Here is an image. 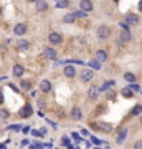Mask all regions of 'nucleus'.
Returning <instances> with one entry per match:
<instances>
[{"label":"nucleus","instance_id":"nucleus-1","mask_svg":"<svg viewBox=\"0 0 142 149\" xmlns=\"http://www.w3.org/2000/svg\"><path fill=\"white\" fill-rule=\"evenodd\" d=\"M109 35H111V28L108 25H99L98 27V38L99 40H106V38H109Z\"/></svg>","mask_w":142,"mask_h":149},{"label":"nucleus","instance_id":"nucleus-2","mask_svg":"<svg viewBox=\"0 0 142 149\" xmlns=\"http://www.w3.org/2000/svg\"><path fill=\"white\" fill-rule=\"evenodd\" d=\"M91 128L104 131V133H111V131H112V126H111L109 123H91Z\"/></svg>","mask_w":142,"mask_h":149},{"label":"nucleus","instance_id":"nucleus-3","mask_svg":"<svg viewBox=\"0 0 142 149\" xmlns=\"http://www.w3.org/2000/svg\"><path fill=\"white\" fill-rule=\"evenodd\" d=\"M48 41H50L51 45H60L61 41H63V37H61L58 32H51V33L48 35Z\"/></svg>","mask_w":142,"mask_h":149},{"label":"nucleus","instance_id":"nucleus-4","mask_svg":"<svg viewBox=\"0 0 142 149\" xmlns=\"http://www.w3.org/2000/svg\"><path fill=\"white\" fill-rule=\"evenodd\" d=\"M131 32L129 30H122L121 35H119V40H117V45H122V43H127V41H131Z\"/></svg>","mask_w":142,"mask_h":149},{"label":"nucleus","instance_id":"nucleus-5","mask_svg":"<svg viewBox=\"0 0 142 149\" xmlns=\"http://www.w3.org/2000/svg\"><path fill=\"white\" fill-rule=\"evenodd\" d=\"M93 78H94V73H93V70H91V68H86V70H83L81 71V80L83 81H91V80H93Z\"/></svg>","mask_w":142,"mask_h":149},{"label":"nucleus","instance_id":"nucleus-6","mask_svg":"<svg viewBox=\"0 0 142 149\" xmlns=\"http://www.w3.org/2000/svg\"><path fill=\"white\" fill-rule=\"evenodd\" d=\"M27 25H25V23H17V25H15L13 27V33L15 35H18V37H22V35H25L27 33Z\"/></svg>","mask_w":142,"mask_h":149},{"label":"nucleus","instance_id":"nucleus-7","mask_svg":"<svg viewBox=\"0 0 142 149\" xmlns=\"http://www.w3.org/2000/svg\"><path fill=\"white\" fill-rule=\"evenodd\" d=\"M32 114H33V109H32L30 104H25V106L20 109V116H22V118H30Z\"/></svg>","mask_w":142,"mask_h":149},{"label":"nucleus","instance_id":"nucleus-8","mask_svg":"<svg viewBox=\"0 0 142 149\" xmlns=\"http://www.w3.org/2000/svg\"><path fill=\"white\" fill-rule=\"evenodd\" d=\"M79 8H81L83 12H91V10H93V2H91V0H81Z\"/></svg>","mask_w":142,"mask_h":149},{"label":"nucleus","instance_id":"nucleus-9","mask_svg":"<svg viewBox=\"0 0 142 149\" xmlns=\"http://www.w3.org/2000/svg\"><path fill=\"white\" fill-rule=\"evenodd\" d=\"M94 58L99 61V63H101V61H106V60H108V51H104V50H98L96 55H94Z\"/></svg>","mask_w":142,"mask_h":149},{"label":"nucleus","instance_id":"nucleus-10","mask_svg":"<svg viewBox=\"0 0 142 149\" xmlns=\"http://www.w3.org/2000/svg\"><path fill=\"white\" fill-rule=\"evenodd\" d=\"M126 22H127L129 25H137V23H139V17H137L135 14H127Z\"/></svg>","mask_w":142,"mask_h":149},{"label":"nucleus","instance_id":"nucleus-11","mask_svg":"<svg viewBox=\"0 0 142 149\" xmlns=\"http://www.w3.org/2000/svg\"><path fill=\"white\" fill-rule=\"evenodd\" d=\"M43 55H45V58H48V60H56V51H55L53 48H45Z\"/></svg>","mask_w":142,"mask_h":149},{"label":"nucleus","instance_id":"nucleus-12","mask_svg":"<svg viewBox=\"0 0 142 149\" xmlns=\"http://www.w3.org/2000/svg\"><path fill=\"white\" fill-rule=\"evenodd\" d=\"M63 73H65V76H68V78H73V76L76 74V70L71 66V65H66L65 70H63Z\"/></svg>","mask_w":142,"mask_h":149},{"label":"nucleus","instance_id":"nucleus-13","mask_svg":"<svg viewBox=\"0 0 142 149\" xmlns=\"http://www.w3.org/2000/svg\"><path fill=\"white\" fill-rule=\"evenodd\" d=\"M40 89L43 93H50V91H51V83L48 81V80H43V81L40 83Z\"/></svg>","mask_w":142,"mask_h":149},{"label":"nucleus","instance_id":"nucleus-14","mask_svg":"<svg viewBox=\"0 0 142 149\" xmlns=\"http://www.w3.org/2000/svg\"><path fill=\"white\" fill-rule=\"evenodd\" d=\"M99 93H101V91H99V88H98V86H91V88H89V91H88V96L91 98V100H96V98L99 96Z\"/></svg>","mask_w":142,"mask_h":149},{"label":"nucleus","instance_id":"nucleus-15","mask_svg":"<svg viewBox=\"0 0 142 149\" xmlns=\"http://www.w3.org/2000/svg\"><path fill=\"white\" fill-rule=\"evenodd\" d=\"M71 118H73L75 121H79V119L83 118L81 109H79V108H73V109H71Z\"/></svg>","mask_w":142,"mask_h":149},{"label":"nucleus","instance_id":"nucleus-16","mask_svg":"<svg viewBox=\"0 0 142 149\" xmlns=\"http://www.w3.org/2000/svg\"><path fill=\"white\" fill-rule=\"evenodd\" d=\"M23 71H25V68L22 66V65H15V66L12 68V73H13V76H22V74H23Z\"/></svg>","mask_w":142,"mask_h":149},{"label":"nucleus","instance_id":"nucleus-17","mask_svg":"<svg viewBox=\"0 0 142 149\" xmlns=\"http://www.w3.org/2000/svg\"><path fill=\"white\" fill-rule=\"evenodd\" d=\"M46 8H48V3L45 0H38V2H36V10H38V12H45Z\"/></svg>","mask_w":142,"mask_h":149},{"label":"nucleus","instance_id":"nucleus-18","mask_svg":"<svg viewBox=\"0 0 142 149\" xmlns=\"http://www.w3.org/2000/svg\"><path fill=\"white\" fill-rule=\"evenodd\" d=\"M17 47H18V50H28V47H30V43H28L27 40H18V43H17Z\"/></svg>","mask_w":142,"mask_h":149},{"label":"nucleus","instance_id":"nucleus-19","mask_svg":"<svg viewBox=\"0 0 142 149\" xmlns=\"http://www.w3.org/2000/svg\"><path fill=\"white\" fill-rule=\"evenodd\" d=\"M112 85H116V83H114V81H104L101 86H99V91H108V89L111 88Z\"/></svg>","mask_w":142,"mask_h":149},{"label":"nucleus","instance_id":"nucleus-20","mask_svg":"<svg viewBox=\"0 0 142 149\" xmlns=\"http://www.w3.org/2000/svg\"><path fill=\"white\" fill-rule=\"evenodd\" d=\"M131 114H132V116L142 114V104H135L134 108H132V111H131Z\"/></svg>","mask_w":142,"mask_h":149},{"label":"nucleus","instance_id":"nucleus-21","mask_svg":"<svg viewBox=\"0 0 142 149\" xmlns=\"http://www.w3.org/2000/svg\"><path fill=\"white\" fill-rule=\"evenodd\" d=\"M75 20H76L75 14H68V15H65V17H63V22H65V23H73Z\"/></svg>","mask_w":142,"mask_h":149},{"label":"nucleus","instance_id":"nucleus-22","mask_svg":"<svg viewBox=\"0 0 142 149\" xmlns=\"http://www.w3.org/2000/svg\"><path fill=\"white\" fill-rule=\"evenodd\" d=\"M56 7H58V8L69 7V0H56Z\"/></svg>","mask_w":142,"mask_h":149},{"label":"nucleus","instance_id":"nucleus-23","mask_svg":"<svg viewBox=\"0 0 142 149\" xmlns=\"http://www.w3.org/2000/svg\"><path fill=\"white\" fill-rule=\"evenodd\" d=\"M89 68H91V70H99V68H101V63L94 58V60L89 61Z\"/></svg>","mask_w":142,"mask_h":149},{"label":"nucleus","instance_id":"nucleus-24","mask_svg":"<svg viewBox=\"0 0 142 149\" xmlns=\"http://www.w3.org/2000/svg\"><path fill=\"white\" fill-rule=\"evenodd\" d=\"M126 136H127V131H126V129H124V131H121V133H119V136H117V139H116V141H117V144H121V142L126 139Z\"/></svg>","mask_w":142,"mask_h":149},{"label":"nucleus","instance_id":"nucleus-25","mask_svg":"<svg viewBox=\"0 0 142 149\" xmlns=\"http://www.w3.org/2000/svg\"><path fill=\"white\" fill-rule=\"evenodd\" d=\"M121 93H122V96H126V98H132V95H134V91L131 88H124Z\"/></svg>","mask_w":142,"mask_h":149},{"label":"nucleus","instance_id":"nucleus-26","mask_svg":"<svg viewBox=\"0 0 142 149\" xmlns=\"http://www.w3.org/2000/svg\"><path fill=\"white\" fill-rule=\"evenodd\" d=\"M124 80H126L127 83H135V76L132 73H126L124 74Z\"/></svg>","mask_w":142,"mask_h":149},{"label":"nucleus","instance_id":"nucleus-27","mask_svg":"<svg viewBox=\"0 0 142 149\" xmlns=\"http://www.w3.org/2000/svg\"><path fill=\"white\" fill-rule=\"evenodd\" d=\"M20 86L23 91H28L30 89V81H27V80H23V81H20Z\"/></svg>","mask_w":142,"mask_h":149},{"label":"nucleus","instance_id":"nucleus-28","mask_svg":"<svg viewBox=\"0 0 142 149\" xmlns=\"http://www.w3.org/2000/svg\"><path fill=\"white\" fill-rule=\"evenodd\" d=\"M75 17H76V18H86V12H83V10H76Z\"/></svg>","mask_w":142,"mask_h":149},{"label":"nucleus","instance_id":"nucleus-29","mask_svg":"<svg viewBox=\"0 0 142 149\" xmlns=\"http://www.w3.org/2000/svg\"><path fill=\"white\" fill-rule=\"evenodd\" d=\"M129 88L132 89V91H139V89H141V88H139V85H135V83H131V86H129Z\"/></svg>","mask_w":142,"mask_h":149},{"label":"nucleus","instance_id":"nucleus-30","mask_svg":"<svg viewBox=\"0 0 142 149\" xmlns=\"http://www.w3.org/2000/svg\"><path fill=\"white\" fill-rule=\"evenodd\" d=\"M61 142H63L65 146H69V139H68L66 136H63V137H61Z\"/></svg>","mask_w":142,"mask_h":149},{"label":"nucleus","instance_id":"nucleus-31","mask_svg":"<svg viewBox=\"0 0 142 149\" xmlns=\"http://www.w3.org/2000/svg\"><path fill=\"white\" fill-rule=\"evenodd\" d=\"M134 149H142V141H135L134 142Z\"/></svg>","mask_w":142,"mask_h":149},{"label":"nucleus","instance_id":"nucleus-32","mask_svg":"<svg viewBox=\"0 0 142 149\" xmlns=\"http://www.w3.org/2000/svg\"><path fill=\"white\" fill-rule=\"evenodd\" d=\"M108 98H109V100H114L116 93H114V91H108Z\"/></svg>","mask_w":142,"mask_h":149},{"label":"nucleus","instance_id":"nucleus-33","mask_svg":"<svg viewBox=\"0 0 142 149\" xmlns=\"http://www.w3.org/2000/svg\"><path fill=\"white\" fill-rule=\"evenodd\" d=\"M71 136H73V137H75L76 141H79V139H81V137H79V134H78V133H73V134H71Z\"/></svg>","mask_w":142,"mask_h":149},{"label":"nucleus","instance_id":"nucleus-34","mask_svg":"<svg viewBox=\"0 0 142 149\" xmlns=\"http://www.w3.org/2000/svg\"><path fill=\"white\" fill-rule=\"evenodd\" d=\"M121 27H122V30H129L127 23H124V22H122V23H121Z\"/></svg>","mask_w":142,"mask_h":149},{"label":"nucleus","instance_id":"nucleus-35","mask_svg":"<svg viewBox=\"0 0 142 149\" xmlns=\"http://www.w3.org/2000/svg\"><path fill=\"white\" fill-rule=\"evenodd\" d=\"M91 137H93V136H91ZM93 142H94V144H101V141H99V139H96V137H93Z\"/></svg>","mask_w":142,"mask_h":149},{"label":"nucleus","instance_id":"nucleus-36","mask_svg":"<svg viewBox=\"0 0 142 149\" xmlns=\"http://www.w3.org/2000/svg\"><path fill=\"white\" fill-rule=\"evenodd\" d=\"M0 149H7V142H3V144H0Z\"/></svg>","mask_w":142,"mask_h":149},{"label":"nucleus","instance_id":"nucleus-37","mask_svg":"<svg viewBox=\"0 0 142 149\" xmlns=\"http://www.w3.org/2000/svg\"><path fill=\"white\" fill-rule=\"evenodd\" d=\"M3 103V95H2V91H0V104Z\"/></svg>","mask_w":142,"mask_h":149},{"label":"nucleus","instance_id":"nucleus-38","mask_svg":"<svg viewBox=\"0 0 142 149\" xmlns=\"http://www.w3.org/2000/svg\"><path fill=\"white\" fill-rule=\"evenodd\" d=\"M30 149H38V146H36V144H32V146H30Z\"/></svg>","mask_w":142,"mask_h":149},{"label":"nucleus","instance_id":"nucleus-39","mask_svg":"<svg viewBox=\"0 0 142 149\" xmlns=\"http://www.w3.org/2000/svg\"><path fill=\"white\" fill-rule=\"evenodd\" d=\"M139 8H141V10H142V0H141V3H139Z\"/></svg>","mask_w":142,"mask_h":149},{"label":"nucleus","instance_id":"nucleus-40","mask_svg":"<svg viewBox=\"0 0 142 149\" xmlns=\"http://www.w3.org/2000/svg\"><path fill=\"white\" fill-rule=\"evenodd\" d=\"M28 2H38V0H28Z\"/></svg>","mask_w":142,"mask_h":149},{"label":"nucleus","instance_id":"nucleus-41","mask_svg":"<svg viewBox=\"0 0 142 149\" xmlns=\"http://www.w3.org/2000/svg\"><path fill=\"white\" fill-rule=\"evenodd\" d=\"M114 2H116V3H117V2H119V0H114Z\"/></svg>","mask_w":142,"mask_h":149},{"label":"nucleus","instance_id":"nucleus-42","mask_svg":"<svg viewBox=\"0 0 142 149\" xmlns=\"http://www.w3.org/2000/svg\"><path fill=\"white\" fill-rule=\"evenodd\" d=\"M0 15H2V8H0Z\"/></svg>","mask_w":142,"mask_h":149},{"label":"nucleus","instance_id":"nucleus-43","mask_svg":"<svg viewBox=\"0 0 142 149\" xmlns=\"http://www.w3.org/2000/svg\"><path fill=\"white\" fill-rule=\"evenodd\" d=\"M141 121H142V114H141Z\"/></svg>","mask_w":142,"mask_h":149},{"label":"nucleus","instance_id":"nucleus-44","mask_svg":"<svg viewBox=\"0 0 142 149\" xmlns=\"http://www.w3.org/2000/svg\"><path fill=\"white\" fill-rule=\"evenodd\" d=\"M75 149H79V148H75Z\"/></svg>","mask_w":142,"mask_h":149}]
</instances>
